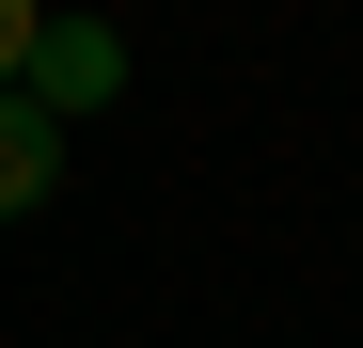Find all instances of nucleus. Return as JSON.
<instances>
[{
	"label": "nucleus",
	"instance_id": "nucleus-3",
	"mask_svg": "<svg viewBox=\"0 0 363 348\" xmlns=\"http://www.w3.org/2000/svg\"><path fill=\"white\" fill-rule=\"evenodd\" d=\"M32 32H48V16H32V0H0V95H16V80H32Z\"/></svg>",
	"mask_w": 363,
	"mask_h": 348
},
{
	"label": "nucleus",
	"instance_id": "nucleus-1",
	"mask_svg": "<svg viewBox=\"0 0 363 348\" xmlns=\"http://www.w3.org/2000/svg\"><path fill=\"white\" fill-rule=\"evenodd\" d=\"M48 127H95L111 95H127V32H95V16H48L32 32V80H16Z\"/></svg>",
	"mask_w": 363,
	"mask_h": 348
},
{
	"label": "nucleus",
	"instance_id": "nucleus-2",
	"mask_svg": "<svg viewBox=\"0 0 363 348\" xmlns=\"http://www.w3.org/2000/svg\"><path fill=\"white\" fill-rule=\"evenodd\" d=\"M48 190H64V127H48L32 95H0V222H32Z\"/></svg>",
	"mask_w": 363,
	"mask_h": 348
}]
</instances>
